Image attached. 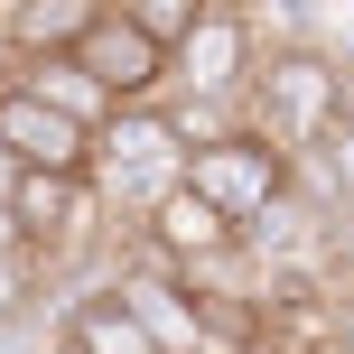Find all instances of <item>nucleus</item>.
Returning <instances> with one entry per match:
<instances>
[{
  "mask_svg": "<svg viewBox=\"0 0 354 354\" xmlns=\"http://www.w3.org/2000/svg\"><path fill=\"white\" fill-rule=\"evenodd\" d=\"M336 122H345V75L326 66L317 47H270V56H252V84H243V131H252V140H270L289 168H299Z\"/></svg>",
  "mask_w": 354,
  "mask_h": 354,
  "instance_id": "obj_1",
  "label": "nucleus"
},
{
  "mask_svg": "<svg viewBox=\"0 0 354 354\" xmlns=\"http://www.w3.org/2000/svg\"><path fill=\"white\" fill-rule=\"evenodd\" d=\"M93 187H103V205H122V214H159L177 187H187V140H177V122H168V103H149V112H112L103 131H93Z\"/></svg>",
  "mask_w": 354,
  "mask_h": 354,
  "instance_id": "obj_2",
  "label": "nucleus"
},
{
  "mask_svg": "<svg viewBox=\"0 0 354 354\" xmlns=\"http://www.w3.org/2000/svg\"><path fill=\"white\" fill-rule=\"evenodd\" d=\"M10 224H19V252H28L37 270H56V261H75V252H93L103 187H93V177H19L10 187Z\"/></svg>",
  "mask_w": 354,
  "mask_h": 354,
  "instance_id": "obj_3",
  "label": "nucleus"
},
{
  "mask_svg": "<svg viewBox=\"0 0 354 354\" xmlns=\"http://www.w3.org/2000/svg\"><path fill=\"white\" fill-rule=\"evenodd\" d=\"M280 187H289V159L270 140H252V131H233V140H214V149H187V196H205L233 233H243Z\"/></svg>",
  "mask_w": 354,
  "mask_h": 354,
  "instance_id": "obj_4",
  "label": "nucleus"
},
{
  "mask_svg": "<svg viewBox=\"0 0 354 354\" xmlns=\"http://www.w3.org/2000/svg\"><path fill=\"white\" fill-rule=\"evenodd\" d=\"M75 66H84L93 84H103V103H112V112H149V103H159V84H168V56L149 47V37L131 28L122 10H103V19L84 28Z\"/></svg>",
  "mask_w": 354,
  "mask_h": 354,
  "instance_id": "obj_5",
  "label": "nucleus"
},
{
  "mask_svg": "<svg viewBox=\"0 0 354 354\" xmlns=\"http://www.w3.org/2000/svg\"><path fill=\"white\" fill-rule=\"evenodd\" d=\"M0 149H10L19 177H93V131L56 122L37 93L0 84Z\"/></svg>",
  "mask_w": 354,
  "mask_h": 354,
  "instance_id": "obj_6",
  "label": "nucleus"
},
{
  "mask_svg": "<svg viewBox=\"0 0 354 354\" xmlns=\"http://www.w3.org/2000/svg\"><path fill=\"white\" fill-rule=\"evenodd\" d=\"M168 75L187 84V103H233L243 112V84H252V28H243V10H205V28L168 56Z\"/></svg>",
  "mask_w": 354,
  "mask_h": 354,
  "instance_id": "obj_7",
  "label": "nucleus"
},
{
  "mask_svg": "<svg viewBox=\"0 0 354 354\" xmlns=\"http://www.w3.org/2000/svg\"><path fill=\"white\" fill-rule=\"evenodd\" d=\"M56 354H159L149 345V326L122 308V289H75L66 299V317H56Z\"/></svg>",
  "mask_w": 354,
  "mask_h": 354,
  "instance_id": "obj_8",
  "label": "nucleus"
},
{
  "mask_svg": "<svg viewBox=\"0 0 354 354\" xmlns=\"http://www.w3.org/2000/svg\"><path fill=\"white\" fill-rule=\"evenodd\" d=\"M93 19H103V0H19V10H0V47H10V66L75 56Z\"/></svg>",
  "mask_w": 354,
  "mask_h": 354,
  "instance_id": "obj_9",
  "label": "nucleus"
},
{
  "mask_svg": "<svg viewBox=\"0 0 354 354\" xmlns=\"http://www.w3.org/2000/svg\"><path fill=\"white\" fill-rule=\"evenodd\" d=\"M10 84H19V93H37V103H47L56 122H75V131H103V122H112L103 84H93L75 56H37V66H10Z\"/></svg>",
  "mask_w": 354,
  "mask_h": 354,
  "instance_id": "obj_10",
  "label": "nucleus"
},
{
  "mask_svg": "<svg viewBox=\"0 0 354 354\" xmlns=\"http://www.w3.org/2000/svg\"><path fill=\"white\" fill-rule=\"evenodd\" d=\"M122 19H131V28H140L159 56H177L196 28H205V0H122Z\"/></svg>",
  "mask_w": 354,
  "mask_h": 354,
  "instance_id": "obj_11",
  "label": "nucleus"
},
{
  "mask_svg": "<svg viewBox=\"0 0 354 354\" xmlns=\"http://www.w3.org/2000/svg\"><path fill=\"white\" fill-rule=\"evenodd\" d=\"M37 299H47V270H37L28 252H0V326H28Z\"/></svg>",
  "mask_w": 354,
  "mask_h": 354,
  "instance_id": "obj_12",
  "label": "nucleus"
},
{
  "mask_svg": "<svg viewBox=\"0 0 354 354\" xmlns=\"http://www.w3.org/2000/svg\"><path fill=\"white\" fill-rule=\"evenodd\" d=\"M10 187H19V168H10V149H0V205H10Z\"/></svg>",
  "mask_w": 354,
  "mask_h": 354,
  "instance_id": "obj_13",
  "label": "nucleus"
}]
</instances>
